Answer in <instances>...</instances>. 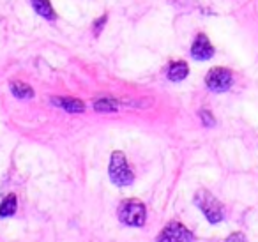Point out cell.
I'll return each instance as SVG.
<instances>
[{"label":"cell","mask_w":258,"mask_h":242,"mask_svg":"<svg viewBox=\"0 0 258 242\" xmlns=\"http://www.w3.org/2000/svg\"><path fill=\"white\" fill-rule=\"evenodd\" d=\"M16 207H18V200L15 195H9L8 198L2 202L0 205V217H9L16 212Z\"/></svg>","instance_id":"cell-11"},{"label":"cell","mask_w":258,"mask_h":242,"mask_svg":"<svg viewBox=\"0 0 258 242\" xmlns=\"http://www.w3.org/2000/svg\"><path fill=\"white\" fill-rule=\"evenodd\" d=\"M187 75H189V68L186 62H173L168 68V78L172 82H182Z\"/></svg>","instance_id":"cell-8"},{"label":"cell","mask_w":258,"mask_h":242,"mask_svg":"<svg viewBox=\"0 0 258 242\" xmlns=\"http://www.w3.org/2000/svg\"><path fill=\"white\" fill-rule=\"evenodd\" d=\"M200 118H202V122H204V126H207V128H211V126L216 124L214 117H212L209 110H202L200 111Z\"/></svg>","instance_id":"cell-13"},{"label":"cell","mask_w":258,"mask_h":242,"mask_svg":"<svg viewBox=\"0 0 258 242\" xmlns=\"http://www.w3.org/2000/svg\"><path fill=\"white\" fill-rule=\"evenodd\" d=\"M191 55H193V58H197V60H209V58H212V55H214V46H212L211 41L207 39V36H204V34L197 36L193 46H191Z\"/></svg>","instance_id":"cell-6"},{"label":"cell","mask_w":258,"mask_h":242,"mask_svg":"<svg viewBox=\"0 0 258 242\" xmlns=\"http://www.w3.org/2000/svg\"><path fill=\"white\" fill-rule=\"evenodd\" d=\"M205 83L212 92H226L232 87L233 76L226 68H212L205 76Z\"/></svg>","instance_id":"cell-4"},{"label":"cell","mask_w":258,"mask_h":242,"mask_svg":"<svg viewBox=\"0 0 258 242\" xmlns=\"http://www.w3.org/2000/svg\"><path fill=\"white\" fill-rule=\"evenodd\" d=\"M118 219L127 226H144L145 219H147V210L145 205L135 200L124 202L118 207Z\"/></svg>","instance_id":"cell-3"},{"label":"cell","mask_w":258,"mask_h":242,"mask_svg":"<svg viewBox=\"0 0 258 242\" xmlns=\"http://www.w3.org/2000/svg\"><path fill=\"white\" fill-rule=\"evenodd\" d=\"M53 104L64 108L66 111H71V113H83L85 111V104L78 99H73V97H58V99H53Z\"/></svg>","instance_id":"cell-7"},{"label":"cell","mask_w":258,"mask_h":242,"mask_svg":"<svg viewBox=\"0 0 258 242\" xmlns=\"http://www.w3.org/2000/svg\"><path fill=\"white\" fill-rule=\"evenodd\" d=\"M118 108V103L111 97H103V99L96 101L94 103V110L96 111H101V113H108V111H117Z\"/></svg>","instance_id":"cell-12"},{"label":"cell","mask_w":258,"mask_h":242,"mask_svg":"<svg viewBox=\"0 0 258 242\" xmlns=\"http://www.w3.org/2000/svg\"><path fill=\"white\" fill-rule=\"evenodd\" d=\"M158 240L159 242H191V240H195V235L180 223H170L168 226H165V230L159 233Z\"/></svg>","instance_id":"cell-5"},{"label":"cell","mask_w":258,"mask_h":242,"mask_svg":"<svg viewBox=\"0 0 258 242\" xmlns=\"http://www.w3.org/2000/svg\"><path fill=\"white\" fill-rule=\"evenodd\" d=\"M195 205L204 212L207 221L212 224L221 223L223 217H225V207H223L221 202H219L212 193H209L207 189H200V191L195 195Z\"/></svg>","instance_id":"cell-1"},{"label":"cell","mask_w":258,"mask_h":242,"mask_svg":"<svg viewBox=\"0 0 258 242\" xmlns=\"http://www.w3.org/2000/svg\"><path fill=\"white\" fill-rule=\"evenodd\" d=\"M108 173H110V178L115 186H129L133 184L135 180V173L129 168V163L125 159V156L117 150V152L111 154L110 159V168H108Z\"/></svg>","instance_id":"cell-2"},{"label":"cell","mask_w":258,"mask_h":242,"mask_svg":"<svg viewBox=\"0 0 258 242\" xmlns=\"http://www.w3.org/2000/svg\"><path fill=\"white\" fill-rule=\"evenodd\" d=\"M106 20H108V16H106V15H103L99 20H97L96 23H94V34H96V36L101 32V30H103V25L106 23Z\"/></svg>","instance_id":"cell-14"},{"label":"cell","mask_w":258,"mask_h":242,"mask_svg":"<svg viewBox=\"0 0 258 242\" xmlns=\"http://www.w3.org/2000/svg\"><path fill=\"white\" fill-rule=\"evenodd\" d=\"M226 240H228V242H235V240H246V235H244V233H232V235H230V237L228 238H226Z\"/></svg>","instance_id":"cell-15"},{"label":"cell","mask_w":258,"mask_h":242,"mask_svg":"<svg viewBox=\"0 0 258 242\" xmlns=\"http://www.w3.org/2000/svg\"><path fill=\"white\" fill-rule=\"evenodd\" d=\"M11 92L15 94V97H18V99H30V97H34L32 87L23 82H11Z\"/></svg>","instance_id":"cell-10"},{"label":"cell","mask_w":258,"mask_h":242,"mask_svg":"<svg viewBox=\"0 0 258 242\" xmlns=\"http://www.w3.org/2000/svg\"><path fill=\"white\" fill-rule=\"evenodd\" d=\"M32 8L37 15H41L43 18L46 20H55L57 15H55L53 8H51L50 0H32Z\"/></svg>","instance_id":"cell-9"}]
</instances>
